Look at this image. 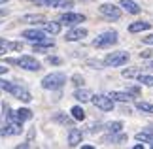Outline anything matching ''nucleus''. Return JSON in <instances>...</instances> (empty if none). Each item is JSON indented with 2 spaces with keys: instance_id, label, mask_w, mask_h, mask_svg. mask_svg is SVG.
Instances as JSON below:
<instances>
[{
  "instance_id": "obj_17",
  "label": "nucleus",
  "mask_w": 153,
  "mask_h": 149,
  "mask_svg": "<svg viewBox=\"0 0 153 149\" xmlns=\"http://www.w3.org/2000/svg\"><path fill=\"white\" fill-rule=\"evenodd\" d=\"M125 140H127V136L119 134V132H111V136H106V138H104L106 144H123Z\"/></svg>"
},
{
  "instance_id": "obj_33",
  "label": "nucleus",
  "mask_w": 153,
  "mask_h": 149,
  "mask_svg": "<svg viewBox=\"0 0 153 149\" xmlns=\"http://www.w3.org/2000/svg\"><path fill=\"white\" fill-rule=\"evenodd\" d=\"M128 93L131 94H140V89L138 87H128Z\"/></svg>"
},
{
  "instance_id": "obj_30",
  "label": "nucleus",
  "mask_w": 153,
  "mask_h": 149,
  "mask_svg": "<svg viewBox=\"0 0 153 149\" xmlns=\"http://www.w3.org/2000/svg\"><path fill=\"white\" fill-rule=\"evenodd\" d=\"M142 42H144V44H148V45H153V34H149V36L142 38Z\"/></svg>"
},
{
  "instance_id": "obj_23",
  "label": "nucleus",
  "mask_w": 153,
  "mask_h": 149,
  "mask_svg": "<svg viewBox=\"0 0 153 149\" xmlns=\"http://www.w3.org/2000/svg\"><path fill=\"white\" fill-rule=\"evenodd\" d=\"M23 21H25V23H45L44 15H25Z\"/></svg>"
},
{
  "instance_id": "obj_16",
  "label": "nucleus",
  "mask_w": 153,
  "mask_h": 149,
  "mask_svg": "<svg viewBox=\"0 0 153 149\" xmlns=\"http://www.w3.org/2000/svg\"><path fill=\"white\" fill-rule=\"evenodd\" d=\"M45 6H49V8H72L74 2L72 0H48Z\"/></svg>"
},
{
  "instance_id": "obj_15",
  "label": "nucleus",
  "mask_w": 153,
  "mask_h": 149,
  "mask_svg": "<svg viewBox=\"0 0 153 149\" xmlns=\"http://www.w3.org/2000/svg\"><path fill=\"white\" fill-rule=\"evenodd\" d=\"M74 98L79 100V102H89V100H93V94H91V91H87V89H78V91L74 93Z\"/></svg>"
},
{
  "instance_id": "obj_13",
  "label": "nucleus",
  "mask_w": 153,
  "mask_h": 149,
  "mask_svg": "<svg viewBox=\"0 0 153 149\" xmlns=\"http://www.w3.org/2000/svg\"><path fill=\"white\" fill-rule=\"evenodd\" d=\"M79 144H81V130L72 128V130H70V134H68V145L70 147H76V145H79Z\"/></svg>"
},
{
  "instance_id": "obj_20",
  "label": "nucleus",
  "mask_w": 153,
  "mask_h": 149,
  "mask_svg": "<svg viewBox=\"0 0 153 149\" xmlns=\"http://www.w3.org/2000/svg\"><path fill=\"white\" fill-rule=\"evenodd\" d=\"M15 115H17V119L23 123V121H28V119H32V111L27 110V108H21V110L15 111Z\"/></svg>"
},
{
  "instance_id": "obj_3",
  "label": "nucleus",
  "mask_w": 153,
  "mask_h": 149,
  "mask_svg": "<svg viewBox=\"0 0 153 149\" xmlns=\"http://www.w3.org/2000/svg\"><path fill=\"white\" fill-rule=\"evenodd\" d=\"M95 47H108V45H114V44H117V32L115 30H106V32H102L100 36H98L95 42Z\"/></svg>"
},
{
  "instance_id": "obj_10",
  "label": "nucleus",
  "mask_w": 153,
  "mask_h": 149,
  "mask_svg": "<svg viewBox=\"0 0 153 149\" xmlns=\"http://www.w3.org/2000/svg\"><path fill=\"white\" fill-rule=\"evenodd\" d=\"M23 38H27V40H30V42H42V40H45V34L42 30L30 28V30H25V32H23Z\"/></svg>"
},
{
  "instance_id": "obj_37",
  "label": "nucleus",
  "mask_w": 153,
  "mask_h": 149,
  "mask_svg": "<svg viewBox=\"0 0 153 149\" xmlns=\"http://www.w3.org/2000/svg\"><path fill=\"white\" fill-rule=\"evenodd\" d=\"M148 70H153V61H149V62H148Z\"/></svg>"
},
{
  "instance_id": "obj_24",
  "label": "nucleus",
  "mask_w": 153,
  "mask_h": 149,
  "mask_svg": "<svg viewBox=\"0 0 153 149\" xmlns=\"http://www.w3.org/2000/svg\"><path fill=\"white\" fill-rule=\"evenodd\" d=\"M106 128L110 130V132H119V130L123 128V123H119V121H114V123H108L106 125Z\"/></svg>"
},
{
  "instance_id": "obj_2",
  "label": "nucleus",
  "mask_w": 153,
  "mask_h": 149,
  "mask_svg": "<svg viewBox=\"0 0 153 149\" xmlns=\"http://www.w3.org/2000/svg\"><path fill=\"white\" fill-rule=\"evenodd\" d=\"M125 62H128V53L127 51L110 53V55L104 59V64H106V66H121V64H125Z\"/></svg>"
},
{
  "instance_id": "obj_38",
  "label": "nucleus",
  "mask_w": 153,
  "mask_h": 149,
  "mask_svg": "<svg viewBox=\"0 0 153 149\" xmlns=\"http://www.w3.org/2000/svg\"><path fill=\"white\" fill-rule=\"evenodd\" d=\"M6 2H8V0H0V4H6Z\"/></svg>"
},
{
  "instance_id": "obj_31",
  "label": "nucleus",
  "mask_w": 153,
  "mask_h": 149,
  "mask_svg": "<svg viewBox=\"0 0 153 149\" xmlns=\"http://www.w3.org/2000/svg\"><path fill=\"white\" fill-rule=\"evenodd\" d=\"M55 121H61V123H70V121H68V117L61 115V113H59V115H55Z\"/></svg>"
},
{
  "instance_id": "obj_5",
  "label": "nucleus",
  "mask_w": 153,
  "mask_h": 149,
  "mask_svg": "<svg viewBox=\"0 0 153 149\" xmlns=\"http://www.w3.org/2000/svg\"><path fill=\"white\" fill-rule=\"evenodd\" d=\"M15 64H17V66H21V68H25V70H30V72H38V70L42 68V64H40L36 59H32V57H28V55H23L21 59H17Z\"/></svg>"
},
{
  "instance_id": "obj_27",
  "label": "nucleus",
  "mask_w": 153,
  "mask_h": 149,
  "mask_svg": "<svg viewBox=\"0 0 153 149\" xmlns=\"http://www.w3.org/2000/svg\"><path fill=\"white\" fill-rule=\"evenodd\" d=\"M72 81H74V85H76V87H81V85H83V77H81V76H74V77H72Z\"/></svg>"
},
{
  "instance_id": "obj_8",
  "label": "nucleus",
  "mask_w": 153,
  "mask_h": 149,
  "mask_svg": "<svg viewBox=\"0 0 153 149\" xmlns=\"http://www.w3.org/2000/svg\"><path fill=\"white\" fill-rule=\"evenodd\" d=\"M10 94H13L15 98H19V100H23V102H30V100H32V96H30V93H28L27 89H23V87H19V85H11V89H10Z\"/></svg>"
},
{
  "instance_id": "obj_19",
  "label": "nucleus",
  "mask_w": 153,
  "mask_h": 149,
  "mask_svg": "<svg viewBox=\"0 0 153 149\" xmlns=\"http://www.w3.org/2000/svg\"><path fill=\"white\" fill-rule=\"evenodd\" d=\"M44 32L48 34H59L61 32V23H44Z\"/></svg>"
},
{
  "instance_id": "obj_9",
  "label": "nucleus",
  "mask_w": 153,
  "mask_h": 149,
  "mask_svg": "<svg viewBox=\"0 0 153 149\" xmlns=\"http://www.w3.org/2000/svg\"><path fill=\"white\" fill-rule=\"evenodd\" d=\"M21 125H23V123H19V121H10V123L2 128V134H4V136L21 134V132H23V127H21Z\"/></svg>"
},
{
  "instance_id": "obj_11",
  "label": "nucleus",
  "mask_w": 153,
  "mask_h": 149,
  "mask_svg": "<svg viewBox=\"0 0 153 149\" xmlns=\"http://www.w3.org/2000/svg\"><path fill=\"white\" fill-rule=\"evenodd\" d=\"M85 36H87L85 28H72V30L66 34V42H78V40H83Z\"/></svg>"
},
{
  "instance_id": "obj_14",
  "label": "nucleus",
  "mask_w": 153,
  "mask_h": 149,
  "mask_svg": "<svg viewBox=\"0 0 153 149\" xmlns=\"http://www.w3.org/2000/svg\"><path fill=\"white\" fill-rule=\"evenodd\" d=\"M149 27H151V23H148V21H136V23H132V25L128 27V32H132V34L144 32V30H148Z\"/></svg>"
},
{
  "instance_id": "obj_26",
  "label": "nucleus",
  "mask_w": 153,
  "mask_h": 149,
  "mask_svg": "<svg viewBox=\"0 0 153 149\" xmlns=\"http://www.w3.org/2000/svg\"><path fill=\"white\" fill-rule=\"evenodd\" d=\"M138 81L148 87H153V76H138Z\"/></svg>"
},
{
  "instance_id": "obj_12",
  "label": "nucleus",
  "mask_w": 153,
  "mask_h": 149,
  "mask_svg": "<svg viewBox=\"0 0 153 149\" xmlns=\"http://www.w3.org/2000/svg\"><path fill=\"white\" fill-rule=\"evenodd\" d=\"M119 6H121V8H125L128 13H132V15H138L140 11H142V10H140V6L136 2H132V0H121Z\"/></svg>"
},
{
  "instance_id": "obj_1",
  "label": "nucleus",
  "mask_w": 153,
  "mask_h": 149,
  "mask_svg": "<svg viewBox=\"0 0 153 149\" xmlns=\"http://www.w3.org/2000/svg\"><path fill=\"white\" fill-rule=\"evenodd\" d=\"M64 83H66V76L61 74V72H53V74L45 76L42 79V87L49 89V91H57V89H61Z\"/></svg>"
},
{
  "instance_id": "obj_7",
  "label": "nucleus",
  "mask_w": 153,
  "mask_h": 149,
  "mask_svg": "<svg viewBox=\"0 0 153 149\" xmlns=\"http://www.w3.org/2000/svg\"><path fill=\"white\" fill-rule=\"evenodd\" d=\"M83 21H85V15H81V13H72V11H68V13L61 15V23H64V25H68V27H76L78 23H83Z\"/></svg>"
},
{
  "instance_id": "obj_18",
  "label": "nucleus",
  "mask_w": 153,
  "mask_h": 149,
  "mask_svg": "<svg viewBox=\"0 0 153 149\" xmlns=\"http://www.w3.org/2000/svg\"><path fill=\"white\" fill-rule=\"evenodd\" d=\"M110 96L117 100V102H131L132 96H131V93H119V91H111L110 93Z\"/></svg>"
},
{
  "instance_id": "obj_35",
  "label": "nucleus",
  "mask_w": 153,
  "mask_h": 149,
  "mask_svg": "<svg viewBox=\"0 0 153 149\" xmlns=\"http://www.w3.org/2000/svg\"><path fill=\"white\" fill-rule=\"evenodd\" d=\"M6 72H8V68H6V66H0V76L6 74Z\"/></svg>"
},
{
  "instance_id": "obj_36",
  "label": "nucleus",
  "mask_w": 153,
  "mask_h": 149,
  "mask_svg": "<svg viewBox=\"0 0 153 149\" xmlns=\"http://www.w3.org/2000/svg\"><path fill=\"white\" fill-rule=\"evenodd\" d=\"M0 45H8V42H6L4 38H0Z\"/></svg>"
},
{
  "instance_id": "obj_21",
  "label": "nucleus",
  "mask_w": 153,
  "mask_h": 149,
  "mask_svg": "<svg viewBox=\"0 0 153 149\" xmlns=\"http://www.w3.org/2000/svg\"><path fill=\"white\" fill-rule=\"evenodd\" d=\"M136 140L146 142V144H149V145L153 147V134L149 132V130H148V132H138V134H136Z\"/></svg>"
},
{
  "instance_id": "obj_6",
  "label": "nucleus",
  "mask_w": 153,
  "mask_h": 149,
  "mask_svg": "<svg viewBox=\"0 0 153 149\" xmlns=\"http://www.w3.org/2000/svg\"><path fill=\"white\" fill-rule=\"evenodd\" d=\"M100 13L104 15V17H108V19H119L121 17V8H117V6H114V4H102L100 6Z\"/></svg>"
},
{
  "instance_id": "obj_34",
  "label": "nucleus",
  "mask_w": 153,
  "mask_h": 149,
  "mask_svg": "<svg viewBox=\"0 0 153 149\" xmlns=\"http://www.w3.org/2000/svg\"><path fill=\"white\" fill-rule=\"evenodd\" d=\"M30 2L38 4V6H45V4H48V0H30Z\"/></svg>"
},
{
  "instance_id": "obj_29",
  "label": "nucleus",
  "mask_w": 153,
  "mask_h": 149,
  "mask_svg": "<svg viewBox=\"0 0 153 149\" xmlns=\"http://www.w3.org/2000/svg\"><path fill=\"white\" fill-rule=\"evenodd\" d=\"M8 47H10V49H13V51H21L23 49V45L17 44V42H15V44H8Z\"/></svg>"
},
{
  "instance_id": "obj_4",
  "label": "nucleus",
  "mask_w": 153,
  "mask_h": 149,
  "mask_svg": "<svg viewBox=\"0 0 153 149\" xmlns=\"http://www.w3.org/2000/svg\"><path fill=\"white\" fill-rule=\"evenodd\" d=\"M93 104L102 111H111L114 110V98H111L110 94L108 96H104V94H95V96H93Z\"/></svg>"
},
{
  "instance_id": "obj_32",
  "label": "nucleus",
  "mask_w": 153,
  "mask_h": 149,
  "mask_svg": "<svg viewBox=\"0 0 153 149\" xmlns=\"http://www.w3.org/2000/svg\"><path fill=\"white\" fill-rule=\"evenodd\" d=\"M48 61H49V64H61V59L59 57H49Z\"/></svg>"
},
{
  "instance_id": "obj_22",
  "label": "nucleus",
  "mask_w": 153,
  "mask_h": 149,
  "mask_svg": "<svg viewBox=\"0 0 153 149\" xmlns=\"http://www.w3.org/2000/svg\"><path fill=\"white\" fill-rule=\"evenodd\" d=\"M70 113H72V117L76 119V121H83L85 119V111L79 108V106H74L72 110H70Z\"/></svg>"
},
{
  "instance_id": "obj_28",
  "label": "nucleus",
  "mask_w": 153,
  "mask_h": 149,
  "mask_svg": "<svg viewBox=\"0 0 153 149\" xmlns=\"http://www.w3.org/2000/svg\"><path fill=\"white\" fill-rule=\"evenodd\" d=\"M123 76H125V77H134V76H138V70L136 68H134V70H125Z\"/></svg>"
},
{
  "instance_id": "obj_25",
  "label": "nucleus",
  "mask_w": 153,
  "mask_h": 149,
  "mask_svg": "<svg viewBox=\"0 0 153 149\" xmlns=\"http://www.w3.org/2000/svg\"><path fill=\"white\" fill-rule=\"evenodd\" d=\"M136 108L140 111H146V113H153V104H148V102H138Z\"/></svg>"
}]
</instances>
